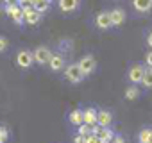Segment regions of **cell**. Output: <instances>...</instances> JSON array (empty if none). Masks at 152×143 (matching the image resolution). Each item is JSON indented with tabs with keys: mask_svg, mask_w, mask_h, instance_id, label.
Segmentation results:
<instances>
[{
	"mask_svg": "<svg viewBox=\"0 0 152 143\" xmlns=\"http://www.w3.org/2000/svg\"><path fill=\"white\" fill-rule=\"evenodd\" d=\"M63 75L72 84H79V82L84 81V75H83V72L79 70V64L77 63H68L64 66V70H63Z\"/></svg>",
	"mask_w": 152,
	"mask_h": 143,
	"instance_id": "cell-1",
	"label": "cell"
},
{
	"mask_svg": "<svg viewBox=\"0 0 152 143\" xmlns=\"http://www.w3.org/2000/svg\"><path fill=\"white\" fill-rule=\"evenodd\" d=\"M77 64H79V70L83 72L84 77H90L91 74H95V72H97V59H95L91 54L83 55V57L77 61Z\"/></svg>",
	"mask_w": 152,
	"mask_h": 143,
	"instance_id": "cell-2",
	"label": "cell"
},
{
	"mask_svg": "<svg viewBox=\"0 0 152 143\" xmlns=\"http://www.w3.org/2000/svg\"><path fill=\"white\" fill-rule=\"evenodd\" d=\"M143 74H145V64H141V63H134V64L129 68V72H127V81H129L131 84L138 86V84H141Z\"/></svg>",
	"mask_w": 152,
	"mask_h": 143,
	"instance_id": "cell-3",
	"label": "cell"
},
{
	"mask_svg": "<svg viewBox=\"0 0 152 143\" xmlns=\"http://www.w3.org/2000/svg\"><path fill=\"white\" fill-rule=\"evenodd\" d=\"M32 55H34V63H36V64L45 66V64H48V61H50V57H52V50H50L48 47H45V45H39V47L34 48Z\"/></svg>",
	"mask_w": 152,
	"mask_h": 143,
	"instance_id": "cell-4",
	"label": "cell"
},
{
	"mask_svg": "<svg viewBox=\"0 0 152 143\" xmlns=\"http://www.w3.org/2000/svg\"><path fill=\"white\" fill-rule=\"evenodd\" d=\"M66 66V57L63 52H52V57L48 61V68L54 72V74H57V72H63Z\"/></svg>",
	"mask_w": 152,
	"mask_h": 143,
	"instance_id": "cell-5",
	"label": "cell"
},
{
	"mask_svg": "<svg viewBox=\"0 0 152 143\" xmlns=\"http://www.w3.org/2000/svg\"><path fill=\"white\" fill-rule=\"evenodd\" d=\"M22 13H23V22H25L27 25H38V23L41 22V16H43V15H39L32 6L22 7Z\"/></svg>",
	"mask_w": 152,
	"mask_h": 143,
	"instance_id": "cell-6",
	"label": "cell"
},
{
	"mask_svg": "<svg viewBox=\"0 0 152 143\" xmlns=\"http://www.w3.org/2000/svg\"><path fill=\"white\" fill-rule=\"evenodd\" d=\"M32 63H34V55H32V52L31 50H27V48H23V50H20L18 54H16V64L20 66V68H31L32 66Z\"/></svg>",
	"mask_w": 152,
	"mask_h": 143,
	"instance_id": "cell-7",
	"label": "cell"
},
{
	"mask_svg": "<svg viewBox=\"0 0 152 143\" xmlns=\"http://www.w3.org/2000/svg\"><path fill=\"white\" fill-rule=\"evenodd\" d=\"M113 122H115V116H113V113L109 109H99V113H97V125H100L102 129H107V127L113 125Z\"/></svg>",
	"mask_w": 152,
	"mask_h": 143,
	"instance_id": "cell-8",
	"label": "cell"
},
{
	"mask_svg": "<svg viewBox=\"0 0 152 143\" xmlns=\"http://www.w3.org/2000/svg\"><path fill=\"white\" fill-rule=\"evenodd\" d=\"M95 25L97 29L100 31H109L113 25H111V16H109V11H100L97 16H95Z\"/></svg>",
	"mask_w": 152,
	"mask_h": 143,
	"instance_id": "cell-9",
	"label": "cell"
},
{
	"mask_svg": "<svg viewBox=\"0 0 152 143\" xmlns=\"http://www.w3.org/2000/svg\"><path fill=\"white\" fill-rule=\"evenodd\" d=\"M57 7L63 13H75L81 7V0H57Z\"/></svg>",
	"mask_w": 152,
	"mask_h": 143,
	"instance_id": "cell-10",
	"label": "cell"
},
{
	"mask_svg": "<svg viewBox=\"0 0 152 143\" xmlns=\"http://www.w3.org/2000/svg\"><path fill=\"white\" fill-rule=\"evenodd\" d=\"M109 16H111V25H113V27H120V25L125 22L127 13H125L122 7H115V9L109 11Z\"/></svg>",
	"mask_w": 152,
	"mask_h": 143,
	"instance_id": "cell-11",
	"label": "cell"
},
{
	"mask_svg": "<svg viewBox=\"0 0 152 143\" xmlns=\"http://www.w3.org/2000/svg\"><path fill=\"white\" fill-rule=\"evenodd\" d=\"M97 113H99V109H95V107H91V106L84 107V109H83V118H84V123H86V125H90V127L97 125Z\"/></svg>",
	"mask_w": 152,
	"mask_h": 143,
	"instance_id": "cell-12",
	"label": "cell"
},
{
	"mask_svg": "<svg viewBox=\"0 0 152 143\" xmlns=\"http://www.w3.org/2000/svg\"><path fill=\"white\" fill-rule=\"evenodd\" d=\"M68 122L73 125V127H79L81 123H84V118H83V109L75 107L68 113Z\"/></svg>",
	"mask_w": 152,
	"mask_h": 143,
	"instance_id": "cell-13",
	"label": "cell"
},
{
	"mask_svg": "<svg viewBox=\"0 0 152 143\" xmlns=\"http://www.w3.org/2000/svg\"><path fill=\"white\" fill-rule=\"evenodd\" d=\"M132 7L138 13H148L152 9V4L148 2V0H132Z\"/></svg>",
	"mask_w": 152,
	"mask_h": 143,
	"instance_id": "cell-14",
	"label": "cell"
},
{
	"mask_svg": "<svg viewBox=\"0 0 152 143\" xmlns=\"http://www.w3.org/2000/svg\"><path fill=\"white\" fill-rule=\"evenodd\" d=\"M95 136H99V138H100V141L109 143V141L115 138V131H113L111 127H107V129H100V131H99V134H95Z\"/></svg>",
	"mask_w": 152,
	"mask_h": 143,
	"instance_id": "cell-15",
	"label": "cell"
},
{
	"mask_svg": "<svg viewBox=\"0 0 152 143\" xmlns=\"http://www.w3.org/2000/svg\"><path fill=\"white\" fill-rule=\"evenodd\" d=\"M124 95H125V100H136L140 97V88L134 86V84H131V86H127V90H125Z\"/></svg>",
	"mask_w": 152,
	"mask_h": 143,
	"instance_id": "cell-16",
	"label": "cell"
},
{
	"mask_svg": "<svg viewBox=\"0 0 152 143\" xmlns=\"http://www.w3.org/2000/svg\"><path fill=\"white\" fill-rule=\"evenodd\" d=\"M141 86L147 88V90H152V68L145 66V74H143V79H141Z\"/></svg>",
	"mask_w": 152,
	"mask_h": 143,
	"instance_id": "cell-17",
	"label": "cell"
},
{
	"mask_svg": "<svg viewBox=\"0 0 152 143\" xmlns=\"http://www.w3.org/2000/svg\"><path fill=\"white\" fill-rule=\"evenodd\" d=\"M32 7H34L39 15H45V13L50 9V6H48L47 2H43V0H38V2H34V6H32Z\"/></svg>",
	"mask_w": 152,
	"mask_h": 143,
	"instance_id": "cell-18",
	"label": "cell"
},
{
	"mask_svg": "<svg viewBox=\"0 0 152 143\" xmlns=\"http://www.w3.org/2000/svg\"><path fill=\"white\" fill-rule=\"evenodd\" d=\"M20 9H22V7H20L18 4H13V6H4V11H6V15H7L9 18H13V16H15Z\"/></svg>",
	"mask_w": 152,
	"mask_h": 143,
	"instance_id": "cell-19",
	"label": "cell"
},
{
	"mask_svg": "<svg viewBox=\"0 0 152 143\" xmlns=\"http://www.w3.org/2000/svg\"><path fill=\"white\" fill-rule=\"evenodd\" d=\"M9 136H11L9 129L6 125H0V143H7L9 141Z\"/></svg>",
	"mask_w": 152,
	"mask_h": 143,
	"instance_id": "cell-20",
	"label": "cell"
},
{
	"mask_svg": "<svg viewBox=\"0 0 152 143\" xmlns=\"http://www.w3.org/2000/svg\"><path fill=\"white\" fill-rule=\"evenodd\" d=\"M77 134H79V136H83V138H86V136H90V134H91V127H90V125H86V123H81V125L77 127Z\"/></svg>",
	"mask_w": 152,
	"mask_h": 143,
	"instance_id": "cell-21",
	"label": "cell"
},
{
	"mask_svg": "<svg viewBox=\"0 0 152 143\" xmlns=\"http://www.w3.org/2000/svg\"><path fill=\"white\" fill-rule=\"evenodd\" d=\"M148 131H150V127H145V129H141V131L138 132V143H147Z\"/></svg>",
	"mask_w": 152,
	"mask_h": 143,
	"instance_id": "cell-22",
	"label": "cell"
},
{
	"mask_svg": "<svg viewBox=\"0 0 152 143\" xmlns=\"http://www.w3.org/2000/svg\"><path fill=\"white\" fill-rule=\"evenodd\" d=\"M11 20H13L16 25H22V23H25V22H23V13H22V9H20V11H18V13H16V15H15Z\"/></svg>",
	"mask_w": 152,
	"mask_h": 143,
	"instance_id": "cell-23",
	"label": "cell"
},
{
	"mask_svg": "<svg viewBox=\"0 0 152 143\" xmlns=\"http://www.w3.org/2000/svg\"><path fill=\"white\" fill-rule=\"evenodd\" d=\"M7 47H9V41H7V38L0 36V54H4V52L7 50Z\"/></svg>",
	"mask_w": 152,
	"mask_h": 143,
	"instance_id": "cell-24",
	"label": "cell"
},
{
	"mask_svg": "<svg viewBox=\"0 0 152 143\" xmlns=\"http://www.w3.org/2000/svg\"><path fill=\"white\" fill-rule=\"evenodd\" d=\"M84 141H86V143H102V141H100V138H99V136H95V134L86 136V138H84Z\"/></svg>",
	"mask_w": 152,
	"mask_h": 143,
	"instance_id": "cell-25",
	"label": "cell"
},
{
	"mask_svg": "<svg viewBox=\"0 0 152 143\" xmlns=\"http://www.w3.org/2000/svg\"><path fill=\"white\" fill-rule=\"evenodd\" d=\"M145 66L147 68H152V50L147 52V55H145Z\"/></svg>",
	"mask_w": 152,
	"mask_h": 143,
	"instance_id": "cell-26",
	"label": "cell"
},
{
	"mask_svg": "<svg viewBox=\"0 0 152 143\" xmlns=\"http://www.w3.org/2000/svg\"><path fill=\"white\" fill-rule=\"evenodd\" d=\"M109 143H125V139H124V138H122L120 134H115V138H113V139H111Z\"/></svg>",
	"mask_w": 152,
	"mask_h": 143,
	"instance_id": "cell-27",
	"label": "cell"
},
{
	"mask_svg": "<svg viewBox=\"0 0 152 143\" xmlns=\"http://www.w3.org/2000/svg\"><path fill=\"white\" fill-rule=\"evenodd\" d=\"M72 141H73V143H86V141H84V138H83V136H79V134H75Z\"/></svg>",
	"mask_w": 152,
	"mask_h": 143,
	"instance_id": "cell-28",
	"label": "cell"
},
{
	"mask_svg": "<svg viewBox=\"0 0 152 143\" xmlns=\"http://www.w3.org/2000/svg\"><path fill=\"white\" fill-rule=\"evenodd\" d=\"M4 6H13V4H18V0H2Z\"/></svg>",
	"mask_w": 152,
	"mask_h": 143,
	"instance_id": "cell-29",
	"label": "cell"
},
{
	"mask_svg": "<svg viewBox=\"0 0 152 143\" xmlns=\"http://www.w3.org/2000/svg\"><path fill=\"white\" fill-rule=\"evenodd\" d=\"M147 45L152 48V32H148V36H147Z\"/></svg>",
	"mask_w": 152,
	"mask_h": 143,
	"instance_id": "cell-30",
	"label": "cell"
},
{
	"mask_svg": "<svg viewBox=\"0 0 152 143\" xmlns=\"http://www.w3.org/2000/svg\"><path fill=\"white\" fill-rule=\"evenodd\" d=\"M147 143H152V127H150V131H148V138H147Z\"/></svg>",
	"mask_w": 152,
	"mask_h": 143,
	"instance_id": "cell-31",
	"label": "cell"
},
{
	"mask_svg": "<svg viewBox=\"0 0 152 143\" xmlns=\"http://www.w3.org/2000/svg\"><path fill=\"white\" fill-rule=\"evenodd\" d=\"M43 2H47V4H48V6H52V4H54V2H56V0H43Z\"/></svg>",
	"mask_w": 152,
	"mask_h": 143,
	"instance_id": "cell-32",
	"label": "cell"
},
{
	"mask_svg": "<svg viewBox=\"0 0 152 143\" xmlns=\"http://www.w3.org/2000/svg\"><path fill=\"white\" fill-rule=\"evenodd\" d=\"M34 2H38V0H31V4H32V6H34Z\"/></svg>",
	"mask_w": 152,
	"mask_h": 143,
	"instance_id": "cell-33",
	"label": "cell"
},
{
	"mask_svg": "<svg viewBox=\"0 0 152 143\" xmlns=\"http://www.w3.org/2000/svg\"><path fill=\"white\" fill-rule=\"evenodd\" d=\"M148 2H150V4H152V0H148Z\"/></svg>",
	"mask_w": 152,
	"mask_h": 143,
	"instance_id": "cell-34",
	"label": "cell"
},
{
	"mask_svg": "<svg viewBox=\"0 0 152 143\" xmlns=\"http://www.w3.org/2000/svg\"><path fill=\"white\" fill-rule=\"evenodd\" d=\"M102 143H104V141H102Z\"/></svg>",
	"mask_w": 152,
	"mask_h": 143,
	"instance_id": "cell-35",
	"label": "cell"
}]
</instances>
